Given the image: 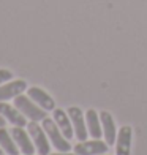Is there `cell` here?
<instances>
[{"instance_id":"6da1fadb","label":"cell","mask_w":147,"mask_h":155,"mask_svg":"<svg viewBox=\"0 0 147 155\" xmlns=\"http://www.w3.org/2000/svg\"><path fill=\"white\" fill-rule=\"evenodd\" d=\"M41 122H43V125H41V127L44 128L49 141L52 143V146L55 147V149H57L59 152H70V150H71V144H70V141L64 135H62L59 125L55 124L54 119L44 117Z\"/></svg>"},{"instance_id":"7a4b0ae2","label":"cell","mask_w":147,"mask_h":155,"mask_svg":"<svg viewBox=\"0 0 147 155\" xmlns=\"http://www.w3.org/2000/svg\"><path fill=\"white\" fill-rule=\"evenodd\" d=\"M13 100H15V106L22 112L27 119H30V120H33V122H40V120H43L44 117H47L46 111L43 108H40L29 95L25 97V95L21 94L16 98H13Z\"/></svg>"},{"instance_id":"3957f363","label":"cell","mask_w":147,"mask_h":155,"mask_svg":"<svg viewBox=\"0 0 147 155\" xmlns=\"http://www.w3.org/2000/svg\"><path fill=\"white\" fill-rule=\"evenodd\" d=\"M27 131L35 144V149H37L38 155H49L51 150V146H49V138L46 135V131L43 127H40L37 122H29L27 124Z\"/></svg>"},{"instance_id":"277c9868","label":"cell","mask_w":147,"mask_h":155,"mask_svg":"<svg viewBox=\"0 0 147 155\" xmlns=\"http://www.w3.org/2000/svg\"><path fill=\"white\" fill-rule=\"evenodd\" d=\"M67 111H68V116H70V119H71V124H73L74 136L78 138L79 141H86L87 136H89V130H87V124H86L84 112L78 106H70Z\"/></svg>"},{"instance_id":"5b68a950","label":"cell","mask_w":147,"mask_h":155,"mask_svg":"<svg viewBox=\"0 0 147 155\" xmlns=\"http://www.w3.org/2000/svg\"><path fill=\"white\" fill-rule=\"evenodd\" d=\"M108 143L101 139H92V141H79L74 146V153L78 155H100L108 152Z\"/></svg>"},{"instance_id":"8992f818","label":"cell","mask_w":147,"mask_h":155,"mask_svg":"<svg viewBox=\"0 0 147 155\" xmlns=\"http://www.w3.org/2000/svg\"><path fill=\"white\" fill-rule=\"evenodd\" d=\"M13 139L16 141V144L19 147V150L22 152L24 155H33V152L37 150L35 149V144L29 135V131H25L22 127H13L10 130Z\"/></svg>"},{"instance_id":"52a82bcc","label":"cell","mask_w":147,"mask_h":155,"mask_svg":"<svg viewBox=\"0 0 147 155\" xmlns=\"http://www.w3.org/2000/svg\"><path fill=\"white\" fill-rule=\"evenodd\" d=\"M131 141H133V128L130 125H123L117 131L116 155H130L131 153Z\"/></svg>"},{"instance_id":"ba28073f","label":"cell","mask_w":147,"mask_h":155,"mask_svg":"<svg viewBox=\"0 0 147 155\" xmlns=\"http://www.w3.org/2000/svg\"><path fill=\"white\" fill-rule=\"evenodd\" d=\"M27 89H29L27 87V82L22 79L5 82L0 86V101H6V100H11V98H16L18 95L25 92Z\"/></svg>"},{"instance_id":"9c48e42d","label":"cell","mask_w":147,"mask_h":155,"mask_svg":"<svg viewBox=\"0 0 147 155\" xmlns=\"http://www.w3.org/2000/svg\"><path fill=\"white\" fill-rule=\"evenodd\" d=\"M0 114L15 127H22L24 128V127H27V124H29L25 116L16 106H11V104L5 103V101H0Z\"/></svg>"},{"instance_id":"30bf717a","label":"cell","mask_w":147,"mask_h":155,"mask_svg":"<svg viewBox=\"0 0 147 155\" xmlns=\"http://www.w3.org/2000/svg\"><path fill=\"white\" fill-rule=\"evenodd\" d=\"M27 95H29L40 108H43L44 111H54L55 109L54 98L49 95L46 90L40 89V87H29L27 89Z\"/></svg>"},{"instance_id":"8fae6325","label":"cell","mask_w":147,"mask_h":155,"mask_svg":"<svg viewBox=\"0 0 147 155\" xmlns=\"http://www.w3.org/2000/svg\"><path fill=\"white\" fill-rule=\"evenodd\" d=\"M100 120H101V128H103V136L104 141L108 143V146L116 144V138H117V130L114 125V119L108 111H101L100 112Z\"/></svg>"},{"instance_id":"7c38bea8","label":"cell","mask_w":147,"mask_h":155,"mask_svg":"<svg viewBox=\"0 0 147 155\" xmlns=\"http://www.w3.org/2000/svg\"><path fill=\"white\" fill-rule=\"evenodd\" d=\"M52 114H54L55 124L59 125V128L62 131V135H64L67 139H71L74 136V130H73V124H71V119H70L68 112H65L60 108H55L52 111Z\"/></svg>"},{"instance_id":"4fadbf2b","label":"cell","mask_w":147,"mask_h":155,"mask_svg":"<svg viewBox=\"0 0 147 155\" xmlns=\"http://www.w3.org/2000/svg\"><path fill=\"white\" fill-rule=\"evenodd\" d=\"M86 124H87V130L89 135L93 139H100L103 136V128H101V120L100 116L96 114L95 109H89L86 112Z\"/></svg>"},{"instance_id":"5bb4252c","label":"cell","mask_w":147,"mask_h":155,"mask_svg":"<svg viewBox=\"0 0 147 155\" xmlns=\"http://www.w3.org/2000/svg\"><path fill=\"white\" fill-rule=\"evenodd\" d=\"M0 147L8 155H19V152H21L16 141L11 136V133L5 127H0Z\"/></svg>"},{"instance_id":"9a60e30c","label":"cell","mask_w":147,"mask_h":155,"mask_svg":"<svg viewBox=\"0 0 147 155\" xmlns=\"http://www.w3.org/2000/svg\"><path fill=\"white\" fill-rule=\"evenodd\" d=\"M11 78H13V73L10 71V70L0 68V86L5 84V82H8V81H11Z\"/></svg>"},{"instance_id":"2e32d148","label":"cell","mask_w":147,"mask_h":155,"mask_svg":"<svg viewBox=\"0 0 147 155\" xmlns=\"http://www.w3.org/2000/svg\"><path fill=\"white\" fill-rule=\"evenodd\" d=\"M5 125H6V119L0 114V127H5Z\"/></svg>"},{"instance_id":"e0dca14e","label":"cell","mask_w":147,"mask_h":155,"mask_svg":"<svg viewBox=\"0 0 147 155\" xmlns=\"http://www.w3.org/2000/svg\"><path fill=\"white\" fill-rule=\"evenodd\" d=\"M49 155H78V153H70V152H59V153H49Z\"/></svg>"},{"instance_id":"ac0fdd59","label":"cell","mask_w":147,"mask_h":155,"mask_svg":"<svg viewBox=\"0 0 147 155\" xmlns=\"http://www.w3.org/2000/svg\"><path fill=\"white\" fill-rule=\"evenodd\" d=\"M0 155H6V152H5V150L2 149V147H0Z\"/></svg>"},{"instance_id":"d6986e66","label":"cell","mask_w":147,"mask_h":155,"mask_svg":"<svg viewBox=\"0 0 147 155\" xmlns=\"http://www.w3.org/2000/svg\"><path fill=\"white\" fill-rule=\"evenodd\" d=\"M100 155H106V153H100Z\"/></svg>"}]
</instances>
